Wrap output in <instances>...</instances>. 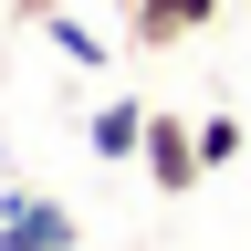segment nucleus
I'll return each instance as SVG.
<instances>
[{"label": "nucleus", "instance_id": "1", "mask_svg": "<svg viewBox=\"0 0 251 251\" xmlns=\"http://www.w3.org/2000/svg\"><path fill=\"white\" fill-rule=\"evenodd\" d=\"M0 251H84V220L52 188H0Z\"/></svg>", "mask_w": 251, "mask_h": 251}, {"label": "nucleus", "instance_id": "2", "mask_svg": "<svg viewBox=\"0 0 251 251\" xmlns=\"http://www.w3.org/2000/svg\"><path fill=\"white\" fill-rule=\"evenodd\" d=\"M136 168H147V188H157V199H188V188L209 178L199 126H188V115H147V157H136Z\"/></svg>", "mask_w": 251, "mask_h": 251}, {"label": "nucleus", "instance_id": "3", "mask_svg": "<svg viewBox=\"0 0 251 251\" xmlns=\"http://www.w3.org/2000/svg\"><path fill=\"white\" fill-rule=\"evenodd\" d=\"M147 115H157V105H136V94H105V105L84 115L94 157H105V168H136V157H147Z\"/></svg>", "mask_w": 251, "mask_h": 251}, {"label": "nucleus", "instance_id": "4", "mask_svg": "<svg viewBox=\"0 0 251 251\" xmlns=\"http://www.w3.org/2000/svg\"><path fill=\"white\" fill-rule=\"evenodd\" d=\"M220 21V0H126V31H136L147 52H168V42H188V31H209Z\"/></svg>", "mask_w": 251, "mask_h": 251}, {"label": "nucleus", "instance_id": "5", "mask_svg": "<svg viewBox=\"0 0 251 251\" xmlns=\"http://www.w3.org/2000/svg\"><path fill=\"white\" fill-rule=\"evenodd\" d=\"M21 11L42 21V42H52L63 63H84V74H105V31H94V21H74L63 0H21Z\"/></svg>", "mask_w": 251, "mask_h": 251}, {"label": "nucleus", "instance_id": "6", "mask_svg": "<svg viewBox=\"0 0 251 251\" xmlns=\"http://www.w3.org/2000/svg\"><path fill=\"white\" fill-rule=\"evenodd\" d=\"M241 147H251V136H241V115H199V157H209V168H230Z\"/></svg>", "mask_w": 251, "mask_h": 251}]
</instances>
